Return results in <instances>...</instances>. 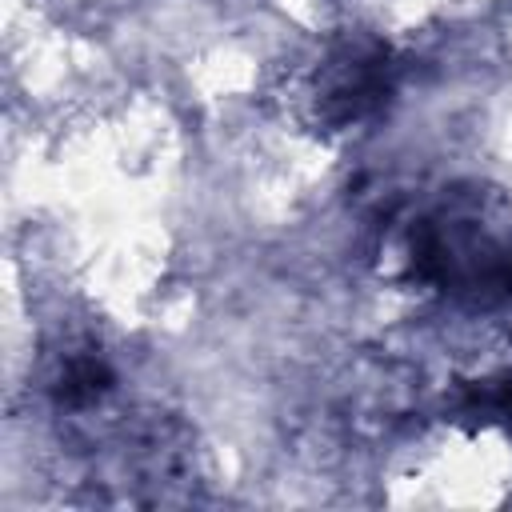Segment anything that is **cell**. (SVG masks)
Returning <instances> with one entry per match:
<instances>
[{
	"label": "cell",
	"instance_id": "277c9868",
	"mask_svg": "<svg viewBox=\"0 0 512 512\" xmlns=\"http://www.w3.org/2000/svg\"><path fill=\"white\" fill-rule=\"evenodd\" d=\"M480 408H484V412L504 416V420H508V428H512V376H508L496 392H480Z\"/></svg>",
	"mask_w": 512,
	"mask_h": 512
},
{
	"label": "cell",
	"instance_id": "6da1fadb",
	"mask_svg": "<svg viewBox=\"0 0 512 512\" xmlns=\"http://www.w3.org/2000/svg\"><path fill=\"white\" fill-rule=\"evenodd\" d=\"M408 276L464 304L512 300V244L492 236L468 208H444L408 224Z\"/></svg>",
	"mask_w": 512,
	"mask_h": 512
},
{
	"label": "cell",
	"instance_id": "3957f363",
	"mask_svg": "<svg viewBox=\"0 0 512 512\" xmlns=\"http://www.w3.org/2000/svg\"><path fill=\"white\" fill-rule=\"evenodd\" d=\"M112 384H116V372L96 348H72V352L60 356L48 392H52V404L60 412L76 416V412L100 408L104 396L112 392Z\"/></svg>",
	"mask_w": 512,
	"mask_h": 512
},
{
	"label": "cell",
	"instance_id": "7a4b0ae2",
	"mask_svg": "<svg viewBox=\"0 0 512 512\" xmlns=\"http://www.w3.org/2000/svg\"><path fill=\"white\" fill-rule=\"evenodd\" d=\"M392 52L384 40L348 32L324 48L312 72V112L324 128H348L368 120L392 96Z\"/></svg>",
	"mask_w": 512,
	"mask_h": 512
}]
</instances>
